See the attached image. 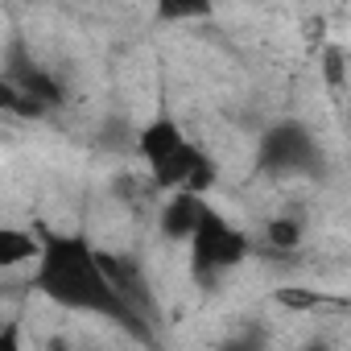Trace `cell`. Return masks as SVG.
I'll return each instance as SVG.
<instances>
[{"instance_id":"1","label":"cell","mask_w":351,"mask_h":351,"mask_svg":"<svg viewBox=\"0 0 351 351\" xmlns=\"http://www.w3.org/2000/svg\"><path fill=\"white\" fill-rule=\"evenodd\" d=\"M29 285L50 298L54 306L99 314L120 322L124 330L149 339V318L112 285V277L99 265V248H91L87 236H62V232H42V256L34 265Z\"/></svg>"},{"instance_id":"2","label":"cell","mask_w":351,"mask_h":351,"mask_svg":"<svg viewBox=\"0 0 351 351\" xmlns=\"http://www.w3.org/2000/svg\"><path fill=\"white\" fill-rule=\"evenodd\" d=\"M136 153L149 161L153 182L165 186V191H173V195H178V191L207 195L211 182H215L211 157L199 145H191L173 120H153L149 128H141L136 132Z\"/></svg>"},{"instance_id":"3","label":"cell","mask_w":351,"mask_h":351,"mask_svg":"<svg viewBox=\"0 0 351 351\" xmlns=\"http://www.w3.org/2000/svg\"><path fill=\"white\" fill-rule=\"evenodd\" d=\"M248 256V236L240 228H232L215 207H207L199 232L191 236V269L203 285H211L219 273L236 269L240 261Z\"/></svg>"},{"instance_id":"4","label":"cell","mask_w":351,"mask_h":351,"mask_svg":"<svg viewBox=\"0 0 351 351\" xmlns=\"http://www.w3.org/2000/svg\"><path fill=\"white\" fill-rule=\"evenodd\" d=\"M256 161L265 173H314L318 169V145H314L306 124L281 120V124L265 128Z\"/></svg>"},{"instance_id":"5","label":"cell","mask_w":351,"mask_h":351,"mask_svg":"<svg viewBox=\"0 0 351 351\" xmlns=\"http://www.w3.org/2000/svg\"><path fill=\"white\" fill-rule=\"evenodd\" d=\"M203 215H207V199L178 191V195H169L165 207H161V232H165L169 240H186V244H191V236L199 232Z\"/></svg>"},{"instance_id":"6","label":"cell","mask_w":351,"mask_h":351,"mask_svg":"<svg viewBox=\"0 0 351 351\" xmlns=\"http://www.w3.org/2000/svg\"><path fill=\"white\" fill-rule=\"evenodd\" d=\"M9 83H17V87H21V91H25V95H29L38 108H46V112L62 104V83H58L54 75L38 71V66H34V71H25L21 79H9Z\"/></svg>"},{"instance_id":"7","label":"cell","mask_w":351,"mask_h":351,"mask_svg":"<svg viewBox=\"0 0 351 351\" xmlns=\"http://www.w3.org/2000/svg\"><path fill=\"white\" fill-rule=\"evenodd\" d=\"M42 256V240L17 232V228H5L0 232V265L13 269V265H25V261H38Z\"/></svg>"},{"instance_id":"8","label":"cell","mask_w":351,"mask_h":351,"mask_svg":"<svg viewBox=\"0 0 351 351\" xmlns=\"http://www.w3.org/2000/svg\"><path fill=\"white\" fill-rule=\"evenodd\" d=\"M277 302L285 310H322V306H335V298H326L318 289H306V285H281L277 289Z\"/></svg>"},{"instance_id":"9","label":"cell","mask_w":351,"mask_h":351,"mask_svg":"<svg viewBox=\"0 0 351 351\" xmlns=\"http://www.w3.org/2000/svg\"><path fill=\"white\" fill-rule=\"evenodd\" d=\"M265 244L277 248V252H289L302 244V223L298 219H269L265 223Z\"/></svg>"},{"instance_id":"10","label":"cell","mask_w":351,"mask_h":351,"mask_svg":"<svg viewBox=\"0 0 351 351\" xmlns=\"http://www.w3.org/2000/svg\"><path fill=\"white\" fill-rule=\"evenodd\" d=\"M322 79H326L330 87H343V79H347V58H343L339 46H326V50H322Z\"/></svg>"},{"instance_id":"11","label":"cell","mask_w":351,"mask_h":351,"mask_svg":"<svg viewBox=\"0 0 351 351\" xmlns=\"http://www.w3.org/2000/svg\"><path fill=\"white\" fill-rule=\"evenodd\" d=\"M223 351H265V339L248 330V335H236L232 343H223Z\"/></svg>"},{"instance_id":"12","label":"cell","mask_w":351,"mask_h":351,"mask_svg":"<svg viewBox=\"0 0 351 351\" xmlns=\"http://www.w3.org/2000/svg\"><path fill=\"white\" fill-rule=\"evenodd\" d=\"M207 5H161V17H203Z\"/></svg>"},{"instance_id":"13","label":"cell","mask_w":351,"mask_h":351,"mask_svg":"<svg viewBox=\"0 0 351 351\" xmlns=\"http://www.w3.org/2000/svg\"><path fill=\"white\" fill-rule=\"evenodd\" d=\"M0 351H21V335H17V326H5V330H0Z\"/></svg>"},{"instance_id":"14","label":"cell","mask_w":351,"mask_h":351,"mask_svg":"<svg viewBox=\"0 0 351 351\" xmlns=\"http://www.w3.org/2000/svg\"><path fill=\"white\" fill-rule=\"evenodd\" d=\"M302 351H330V347H322V343H310V347H302Z\"/></svg>"}]
</instances>
